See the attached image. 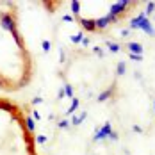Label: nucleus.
<instances>
[{"instance_id":"f257e3e1","label":"nucleus","mask_w":155,"mask_h":155,"mask_svg":"<svg viewBox=\"0 0 155 155\" xmlns=\"http://www.w3.org/2000/svg\"><path fill=\"white\" fill-rule=\"evenodd\" d=\"M136 18H137V29H141L143 32H146L148 36H155L153 25H152V21L148 20V16L144 15V11H143L139 16H136Z\"/></svg>"},{"instance_id":"f03ea898","label":"nucleus","mask_w":155,"mask_h":155,"mask_svg":"<svg viewBox=\"0 0 155 155\" xmlns=\"http://www.w3.org/2000/svg\"><path fill=\"white\" fill-rule=\"evenodd\" d=\"M0 25H2V29H5V31H11V32L18 31V29H16V20L11 13H2V15H0Z\"/></svg>"},{"instance_id":"7ed1b4c3","label":"nucleus","mask_w":155,"mask_h":155,"mask_svg":"<svg viewBox=\"0 0 155 155\" xmlns=\"http://www.w3.org/2000/svg\"><path fill=\"white\" fill-rule=\"evenodd\" d=\"M128 5H130V2H128V0H120V2H114V4L110 5V11H109V15H114V16L123 15L125 11L128 9Z\"/></svg>"},{"instance_id":"20e7f679","label":"nucleus","mask_w":155,"mask_h":155,"mask_svg":"<svg viewBox=\"0 0 155 155\" xmlns=\"http://www.w3.org/2000/svg\"><path fill=\"white\" fill-rule=\"evenodd\" d=\"M112 132V127H110V123H104V127H100L98 130H96V134H94V139L100 141V139H105V137H109V134Z\"/></svg>"},{"instance_id":"39448f33","label":"nucleus","mask_w":155,"mask_h":155,"mask_svg":"<svg viewBox=\"0 0 155 155\" xmlns=\"http://www.w3.org/2000/svg\"><path fill=\"white\" fill-rule=\"evenodd\" d=\"M128 54H136V55H143V47L136 41H128Z\"/></svg>"},{"instance_id":"423d86ee","label":"nucleus","mask_w":155,"mask_h":155,"mask_svg":"<svg viewBox=\"0 0 155 155\" xmlns=\"http://www.w3.org/2000/svg\"><path fill=\"white\" fill-rule=\"evenodd\" d=\"M80 25H82V29H86V31H89V32L96 31V29H94V20H87V18H82V20H80Z\"/></svg>"},{"instance_id":"0eeeda50","label":"nucleus","mask_w":155,"mask_h":155,"mask_svg":"<svg viewBox=\"0 0 155 155\" xmlns=\"http://www.w3.org/2000/svg\"><path fill=\"white\" fill-rule=\"evenodd\" d=\"M114 89H116V87H114V86H110L107 91H104L102 94H98V102H105V100H109V98L112 96V93H114Z\"/></svg>"},{"instance_id":"6e6552de","label":"nucleus","mask_w":155,"mask_h":155,"mask_svg":"<svg viewBox=\"0 0 155 155\" xmlns=\"http://www.w3.org/2000/svg\"><path fill=\"white\" fill-rule=\"evenodd\" d=\"M109 25L107 18H98V20H94V29H98V31H102V29H105Z\"/></svg>"},{"instance_id":"1a4fd4ad","label":"nucleus","mask_w":155,"mask_h":155,"mask_svg":"<svg viewBox=\"0 0 155 155\" xmlns=\"http://www.w3.org/2000/svg\"><path fill=\"white\" fill-rule=\"evenodd\" d=\"M125 71H127V64H125L123 61H120L118 66H116V75H118V77H123Z\"/></svg>"},{"instance_id":"9d476101","label":"nucleus","mask_w":155,"mask_h":155,"mask_svg":"<svg viewBox=\"0 0 155 155\" xmlns=\"http://www.w3.org/2000/svg\"><path fill=\"white\" fill-rule=\"evenodd\" d=\"M13 38H15L16 45H18L20 48H23V38H21V34H20L18 31H15V32H13Z\"/></svg>"},{"instance_id":"9b49d317","label":"nucleus","mask_w":155,"mask_h":155,"mask_svg":"<svg viewBox=\"0 0 155 155\" xmlns=\"http://www.w3.org/2000/svg\"><path fill=\"white\" fill-rule=\"evenodd\" d=\"M107 47H109V50H110V52H114V54H118V52L121 50L120 43H112V41H109V43H107Z\"/></svg>"},{"instance_id":"f8f14e48","label":"nucleus","mask_w":155,"mask_h":155,"mask_svg":"<svg viewBox=\"0 0 155 155\" xmlns=\"http://www.w3.org/2000/svg\"><path fill=\"white\" fill-rule=\"evenodd\" d=\"M25 127L29 128V132H34V127H36V125H34V120H32L31 116L25 118Z\"/></svg>"},{"instance_id":"ddd939ff","label":"nucleus","mask_w":155,"mask_h":155,"mask_svg":"<svg viewBox=\"0 0 155 155\" xmlns=\"http://www.w3.org/2000/svg\"><path fill=\"white\" fill-rule=\"evenodd\" d=\"M71 13H73V15H78V13H80V2H78V0H73V2H71Z\"/></svg>"},{"instance_id":"4468645a","label":"nucleus","mask_w":155,"mask_h":155,"mask_svg":"<svg viewBox=\"0 0 155 155\" xmlns=\"http://www.w3.org/2000/svg\"><path fill=\"white\" fill-rule=\"evenodd\" d=\"M153 11H155V2H148L146 4V9H144V15L148 16V15H152Z\"/></svg>"},{"instance_id":"2eb2a0df","label":"nucleus","mask_w":155,"mask_h":155,"mask_svg":"<svg viewBox=\"0 0 155 155\" xmlns=\"http://www.w3.org/2000/svg\"><path fill=\"white\" fill-rule=\"evenodd\" d=\"M84 120H86V112H82L80 116H75V118L71 120V123H73V125H80L82 121H84Z\"/></svg>"},{"instance_id":"dca6fc26","label":"nucleus","mask_w":155,"mask_h":155,"mask_svg":"<svg viewBox=\"0 0 155 155\" xmlns=\"http://www.w3.org/2000/svg\"><path fill=\"white\" fill-rule=\"evenodd\" d=\"M0 107L5 109V110H9V112H15V105H11V104H7V102H0Z\"/></svg>"},{"instance_id":"f3484780","label":"nucleus","mask_w":155,"mask_h":155,"mask_svg":"<svg viewBox=\"0 0 155 155\" xmlns=\"http://www.w3.org/2000/svg\"><path fill=\"white\" fill-rule=\"evenodd\" d=\"M82 38H84V32H77V34L71 38V41H73V43H80V41H82Z\"/></svg>"},{"instance_id":"a211bd4d","label":"nucleus","mask_w":155,"mask_h":155,"mask_svg":"<svg viewBox=\"0 0 155 155\" xmlns=\"http://www.w3.org/2000/svg\"><path fill=\"white\" fill-rule=\"evenodd\" d=\"M105 18H107V21H109V23H118V21H120V20H118L120 16H114V15H107Z\"/></svg>"},{"instance_id":"6ab92c4d","label":"nucleus","mask_w":155,"mask_h":155,"mask_svg":"<svg viewBox=\"0 0 155 155\" xmlns=\"http://www.w3.org/2000/svg\"><path fill=\"white\" fill-rule=\"evenodd\" d=\"M77 107H78V100H77V98H73V102H71V107L68 109V114H71V112H73Z\"/></svg>"},{"instance_id":"aec40b11","label":"nucleus","mask_w":155,"mask_h":155,"mask_svg":"<svg viewBox=\"0 0 155 155\" xmlns=\"http://www.w3.org/2000/svg\"><path fill=\"white\" fill-rule=\"evenodd\" d=\"M64 94H68V96H73V87H71L70 84H66V86H64Z\"/></svg>"},{"instance_id":"412c9836","label":"nucleus","mask_w":155,"mask_h":155,"mask_svg":"<svg viewBox=\"0 0 155 155\" xmlns=\"http://www.w3.org/2000/svg\"><path fill=\"white\" fill-rule=\"evenodd\" d=\"M109 139H110V141H118V139H120V136H118V132H116V130H112V132L109 134Z\"/></svg>"},{"instance_id":"4be33fe9","label":"nucleus","mask_w":155,"mask_h":155,"mask_svg":"<svg viewBox=\"0 0 155 155\" xmlns=\"http://www.w3.org/2000/svg\"><path fill=\"white\" fill-rule=\"evenodd\" d=\"M128 55H130V59H132V61H143V55H136V54H128Z\"/></svg>"},{"instance_id":"5701e85b","label":"nucleus","mask_w":155,"mask_h":155,"mask_svg":"<svg viewBox=\"0 0 155 155\" xmlns=\"http://www.w3.org/2000/svg\"><path fill=\"white\" fill-rule=\"evenodd\" d=\"M120 34H121L123 38H127V36H130V34H132V31H130V29H123V31L120 32Z\"/></svg>"},{"instance_id":"b1692460","label":"nucleus","mask_w":155,"mask_h":155,"mask_svg":"<svg viewBox=\"0 0 155 155\" xmlns=\"http://www.w3.org/2000/svg\"><path fill=\"white\" fill-rule=\"evenodd\" d=\"M43 50H45V52H48V50H50V41H47V39L43 41Z\"/></svg>"},{"instance_id":"393cba45","label":"nucleus","mask_w":155,"mask_h":155,"mask_svg":"<svg viewBox=\"0 0 155 155\" xmlns=\"http://www.w3.org/2000/svg\"><path fill=\"white\" fill-rule=\"evenodd\" d=\"M93 50H94V54H98V55H100V57H102V55H104V50H102V48H100V47H94Z\"/></svg>"},{"instance_id":"a878e982","label":"nucleus","mask_w":155,"mask_h":155,"mask_svg":"<svg viewBox=\"0 0 155 155\" xmlns=\"http://www.w3.org/2000/svg\"><path fill=\"white\" fill-rule=\"evenodd\" d=\"M82 47H89V38H82Z\"/></svg>"},{"instance_id":"bb28decb","label":"nucleus","mask_w":155,"mask_h":155,"mask_svg":"<svg viewBox=\"0 0 155 155\" xmlns=\"http://www.w3.org/2000/svg\"><path fill=\"white\" fill-rule=\"evenodd\" d=\"M132 128H134V132H137V134H143V128H141L139 125H134Z\"/></svg>"},{"instance_id":"cd10ccee","label":"nucleus","mask_w":155,"mask_h":155,"mask_svg":"<svg viewBox=\"0 0 155 155\" xmlns=\"http://www.w3.org/2000/svg\"><path fill=\"white\" fill-rule=\"evenodd\" d=\"M62 20H64V21H73V16H70V15H64V16H62Z\"/></svg>"},{"instance_id":"c85d7f7f","label":"nucleus","mask_w":155,"mask_h":155,"mask_svg":"<svg viewBox=\"0 0 155 155\" xmlns=\"http://www.w3.org/2000/svg\"><path fill=\"white\" fill-rule=\"evenodd\" d=\"M59 127H61V128H66V127H68V120H62L61 123H59Z\"/></svg>"},{"instance_id":"c756f323","label":"nucleus","mask_w":155,"mask_h":155,"mask_svg":"<svg viewBox=\"0 0 155 155\" xmlns=\"http://www.w3.org/2000/svg\"><path fill=\"white\" fill-rule=\"evenodd\" d=\"M38 141H39V143H45L47 137H45V136H38Z\"/></svg>"},{"instance_id":"7c9ffc66","label":"nucleus","mask_w":155,"mask_h":155,"mask_svg":"<svg viewBox=\"0 0 155 155\" xmlns=\"http://www.w3.org/2000/svg\"><path fill=\"white\" fill-rule=\"evenodd\" d=\"M39 102H41V98H39V96H36V98L32 100V104H39Z\"/></svg>"},{"instance_id":"2f4dec72","label":"nucleus","mask_w":155,"mask_h":155,"mask_svg":"<svg viewBox=\"0 0 155 155\" xmlns=\"http://www.w3.org/2000/svg\"><path fill=\"white\" fill-rule=\"evenodd\" d=\"M153 110H155V104H153Z\"/></svg>"},{"instance_id":"473e14b6","label":"nucleus","mask_w":155,"mask_h":155,"mask_svg":"<svg viewBox=\"0 0 155 155\" xmlns=\"http://www.w3.org/2000/svg\"><path fill=\"white\" fill-rule=\"evenodd\" d=\"M0 86H2V80H0Z\"/></svg>"}]
</instances>
